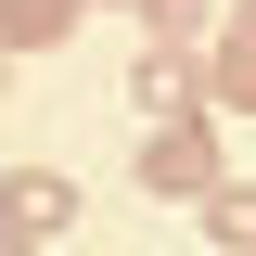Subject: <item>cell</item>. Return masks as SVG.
I'll return each instance as SVG.
<instances>
[{
	"instance_id": "obj_9",
	"label": "cell",
	"mask_w": 256,
	"mask_h": 256,
	"mask_svg": "<svg viewBox=\"0 0 256 256\" xmlns=\"http://www.w3.org/2000/svg\"><path fill=\"white\" fill-rule=\"evenodd\" d=\"M244 26H256V0H244Z\"/></svg>"
},
{
	"instance_id": "obj_1",
	"label": "cell",
	"mask_w": 256,
	"mask_h": 256,
	"mask_svg": "<svg viewBox=\"0 0 256 256\" xmlns=\"http://www.w3.org/2000/svg\"><path fill=\"white\" fill-rule=\"evenodd\" d=\"M205 180H218V128H205V116H154V141H141V192L192 205Z\"/></svg>"
},
{
	"instance_id": "obj_6",
	"label": "cell",
	"mask_w": 256,
	"mask_h": 256,
	"mask_svg": "<svg viewBox=\"0 0 256 256\" xmlns=\"http://www.w3.org/2000/svg\"><path fill=\"white\" fill-rule=\"evenodd\" d=\"M64 26H77V0H0V64L13 52H52Z\"/></svg>"
},
{
	"instance_id": "obj_8",
	"label": "cell",
	"mask_w": 256,
	"mask_h": 256,
	"mask_svg": "<svg viewBox=\"0 0 256 256\" xmlns=\"http://www.w3.org/2000/svg\"><path fill=\"white\" fill-rule=\"evenodd\" d=\"M0 256H38V244H26V230H0Z\"/></svg>"
},
{
	"instance_id": "obj_2",
	"label": "cell",
	"mask_w": 256,
	"mask_h": 256,
	"mask_svg": "<svg viewBox=\"0 0 256 256\" xmlns=\"http://www.w3.org/2000/svg\"><path fill=\"white\" fill-rule=\"evenodd\" d=\"M77 205H90V192L64 180V166H13V180H0V230H26V244H52Z\"/></svg>"
},
{
	"instance_id": "obj_4",
	"label": "cell",
	"mask_w": 256,
	"mask_h": 256,
	"mask_svg": "<svg viewBox=\"0 0 256 256\" xmlns=\"http://www.w3.org/2000/svg\"><path fill=\"white\" fill-rule=\"evenodd\" d=\"M128 102H141V116H192V52H166V38H141V64H128Z\"/></svg>"
},
{
	"instance_id": "obj_3",
	"label": "cell",
	"mask_w": 256,
	"mask_h": 256,
	"mask_svg": "<svg viewBox=\"0 0 256 256\" xmlns=\"http://www.w3.org/2000/svg\"><path fill=\"white\" fill-rule=\"evenodd\" d=\"M192 90H218L230 116H256V26H205V52H192Z\"/></svg>"
},
{
	"instance_id": "obj_5",
	"label": "cell",
	"mask_w": 256,
	"mask_h": 256,
	"mask_svg": "<svg viewBox=\"0 0 256 256\" xmlns=\"http://www.w3.org/2000/svg\"><path fill=\"white\" fill-rule=\"evenodd\" d=\"M192 218L218 230V244H230V256H256V180H230V166H218V180L192 192Z\"/></svg>"
},
{
	"instance_id": "obj_7",
	"label": "cell",
	"mask_w": 256,
	"mask_h": 256,
	"mask_svg": "<svg viewBox=\"0 0 256 256\" xmlns=\"http://www.w3.org/2000/svg\"><path fill=\"white\" fill-rule=\"evenodd\" d=\"M141 26H154L166 52H205V26H218V13H205V0H141Z\"/></svg>"
}]
</instances>
